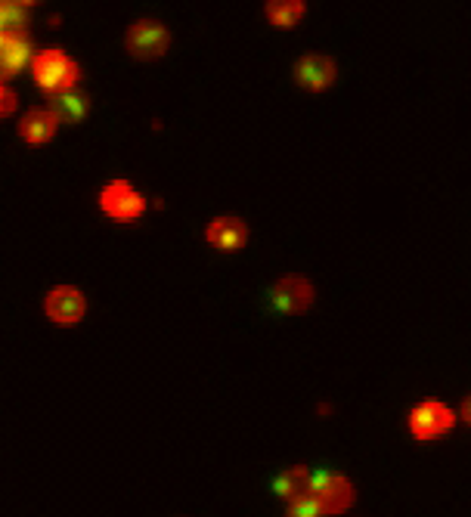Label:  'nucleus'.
Here are the masks:
<instances>
[{
    "label": "nucleus",
    "instance_id": "obj_18",
    "mask_svg": "<svg viewBox=\"0 0 471 517\" xmlns=\"http://www.w3.org/2000/svg\"><path fill=\"white\" fill-rule=\"evenodd\" d=\"M0 4H4V0H0Z\"/></svg>",
    "mask_w": 471,
    "mask_h": 517
},
{
    "label": "nucleus",
    "instance_id": "obj_4",
    "mask_svg": "<svg viewBox=\"0 0 471 517\" xmlns=\"http://www.w3.org/2000/svg\"><path fill=\"white\" fill-rule=\"evenodd\" d=\"M453 425H456L453 409L437 400H425L410 412V431L416 440H434V437L447 434Z\"/></svg>",
    "mask_w": 471,
    "mask_h": 517
},
{
    "label": "nucleus",
    "instance_id": "obj_16",
    "mask_svg": "<svg viewBox=\"0 0 471 517\" xmlns=\"http://www.w3.org/2000/svg\"><path fill=\"white\" fill-rule=\"evenodd\" d=\"M16 93L7 87V84H0V118H4V115H10L13 109H16Z\"/></svg>",
    "mask_w": 471,
    "mask_h": 517
},
{
    "label": "nucleus",
    "instance_id": "obj_6",
    "mask_svg": "<svg viewBox=\"0 0 471 517\" xmlns=\"http://www.w3.org/2000/svg\"><path fill=\"white\" fill-rule=\"evenodd\" d=\"M313 301H317V292L304 276H282L273 285V304L282 313H304Z\"/></svg>",
    "mask_w": 471,
    "mask_h": 517
},
{
    "label": "nucleus",
    "instance_id": "obj_17",
    "mask_svg": "<svg viewBox=\"0 0 471 517\" xmlns=\"http://www.w3.org/2000/svg\"><path fill=\"white\" fill-rule=\"evenodd\" d=\"M13 4H19V7H35V4H41V0H13Z\"/></svg>",
    "mask_w": 471,
    "mask_h": 517
},
{
    "label": "nucleus",
    "instance_id": "obj_15",
    "mask_svg": "<svg viewBox=\"0 0 471 517\" xmlns=\"http://www.w3.org/2000/svg\"><path fill=\"white\" fill-rule=\"evenodd\" d=\"M289 514H292V517H317V514H323V508H320L317 496L307 493V490H301V493H295V496L289 499Z\"/></svg>",
    "mask_w": 471,
    "mask_h": 517
},
{
    "label": "nucleus",
    "instance_id": "obj_9",
    "mask_svg": "<svg viewBox=\"0 0 471 517\" xmlns=\"http://www.w3.org/2000/svg\"><path fill=\"white\" fill-rule=\"evenodd\" d=\"M28 59H31V50H28L25 35H4V31H0V84L16 78L25 69Z\"/></svg>",
    "mask_w": 471,
    "mask_h": 517
},
{
    "label": "nucleus",
    "instance_id": "obj_14",
    "mask_svg": "<svg viewBox=\"0 0 471 517\" xmlns=\"http://www.w3.org/2000/svg\"><path fill=\"white\" fill-rule=\"evenodd\" d=\"M304 480H307V471L304 468H295V471H286V474H279L276 483H273V490L279 493V499H292L295 493L304 490Z\"/></svg>",
    "mask_w": 471,
    "mask_h": 517
},
{
    "label": "nucleus",
    "instance_id": "obj_13",
    "mask_svg": "<svg viewBox=\"0 0 471 517\" xmlns=\"http://www.w3.org/2000/svg\"><path fill=\"white\" fill-rule=\"evenodd\" d=\"M267 19L276 28H292L304 19V0H267Z\"/></svg>",
    "mask_w": 471,
    "mask_h": 517
},
{
    "label": "nucleus",
    "instance_id": "obj_1",
    "mask_svg": "<svg viewBox=\"0 0 471 517\" xmlns=\"http://www.w3.org/2000/svg\"><path fill=\"white\" fill-rule=\"evenodd\" d=\"M31 72H35V84L47 93H59V90H69L78 84L81 69L78 62L62 53V50H41L31 56Z\"/></svg>",
    "mask_w": 471,
    "mask_h": 517
},
{
    "label": "nucleus",
    "instance_id": "obj_3",
    "mask_svg": "<svg viewBox=\"0 0 471 517\" xmlns=\"http://www.w3.org/2000/svg\"><path fill=\"white\" fill-rule=\"evenodd\" d=\"M100 208L118 220V223H131L137 217H143L146 211V199L128 183V180H112L103 192H100Z\"/></svg>",
    "mask_w": 471,
    "mask_h": 517
},
{
    "label": "nucleus",
    "instance_id": "obj_10",
    "mask_svg": "<svg viewBox=\"0 0 471 517\" xmlns=\"http://www.w3.org/2000/svg\"><path fill=\"white\" fill-rule=\"evenodd\" d=\"M323 508V514H338V511H348L354 505V483L341 474H329V480L323 487L313 493Z\"/></svg>",
    "mask_w": 471,
    "mask_h": 517
},
{
    "label": "nucleus",
    "instance_id": "obj_12",
    "mask_svg": "<svg viewBox=\"0 0 471 517\" xmlns=\"http://www.w3.org/2000/svg\"><path fill=\"white\" fill-rule=\"evenodd\" d=\"M59 131V121L50 109H31L25 112V118L19 121V137L31 146H41L50 143L53 134Z\"/></svg>",
    "mask_w": 471,
    "mask_h": 517
},
{
    "label": "nucleus",
    "instance_id": "obj_11",
    "mask_svg": "<svg viewBox=\"0 0 471 517\" xmlns=\"http://www.w3.org/2000/svg\"><path fill=\"white\" fill-rule=\"evenodd\" d=\"M87 109H90V100H87V93H81L78 87L50 93V112L56 115L59 124H78V121H84Z\"/></svg>",
    "mask_w": 471,
    "mask_h": 517
},
{
    "label": "nucleus",
    "instance_id": "obj_7",
    "mask_svg": "<svg viewBox=\"0 0 471 517\" xmlns=\"http://www.w3.org/2000/svg\"><path fill=\"white\" fill-rule=\"evenodd\" d=\"M335 75H338L335 62L323 53H307L298 59V66H295V78L307 90H326L335 81Z\"/></svg>",
    "mask_w": 471,
    "mask_h": 517
},
{
    "label": "nucleus",
    "instance_id": "obj_5",
    "mask_svg": "<svg viewBox=\"0 0 471 517\" xmlns=\"http://www.w3.org/2000/svg\"><path fill=\"white\" fill-rule=\"evenodd\" d=\"M44 310L56 326H75L87 313V298L72 285H59L44 298Z\"/></svg>",
    "mask_w": 471,
    "mask_h": 517
},
{
    "label": "nucleus",
    "instance_id": "obj_8",
    "mask_svg": "<svg viewBox=\"0 0 471 517\" xmlns=\"http://www.w3.org/2000/svg\"><path fill=\"white\" fill-rule=\"evenodd\" d=\"M205 239L221 251H239L248 242V226L239 217H217L208 223Z\"/></svg>",
    "mask_w": 471,
    "mask_h": 517
},
{
    "label": "nucleus",
    "instance_id": "obj_2",
    "mask_svg": "<svg viewBox=\"0 0 471 517\" xmlns=\"http://www.w3.org/2000/svg\"><path fill=\"white\" fill-rule=\"evenodd\" d=\"M128 53L134 59H159L168 53L171 47V31L162 22H152V19H140L128 28Z\"/></svg>",
    "mask_w": 471,
    "mask_h": 517
}]
</instances>
